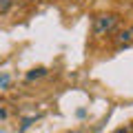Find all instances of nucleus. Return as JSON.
Instances as JSON below:
<instances>
[{"label": "nucleus", "mask_w": 133, "mask_h": 133, "mask_svg": "<svg viewBox=\"0 0 133 133\" xmlns=\"http://www.w3.org/2000/svg\"><path fill=\"white\" fill-rule=\"evenodd\" d=\"M120 22V16L118 14H100L98 18L93 20V36H109V33L115 31Z\"/></svg>", "instance_id": "1"}, {"label": "nucleus", "mask_w": 133, "mask_h": 133, "mask_svg": "<svg viewBox=\"0 0 133 133\" xmlns=\"http://www.w3.org/2000/svg\"><path fill=\"white\" fill-rule=\"evenodd\" d=\"M115 42H118V49H122V47H129V44L133 42V27H127V29H122V31L115 36Z\"/></svg>", "instance_id": "2"}, {"label": "nucleus", "mask_w": 133, "mask_h": 133, "mask_svg": "<svg viewBox=\"0 0 133 133\" xmlns=\"http://www.w3.org/2000/svg\"><path fill=\"white\" fill-rule=\"evenodd\" d=\"M42 76H47V69L38 66V69H33V71H29V73H27V80L31 82V80H38V78H42Z\"/></svg>", "instance_id": "3"}, {"label": "nucleus", "mask_w": 133, "mask_h": 133, "mask_svg": "<svg viewBox=\"0 0 133 133\" xmlns=\"http://www.w3.org/2000/svg\"><path fill=\"white\" fill-rule=\"evenodd\" d=\"M11 5H14V0H0V16L7 14V11L11 9Z\"/></svg>", "instance_id": "4"}, {"label": "nucleus", "mask_w": 133, "mask_h": 133, "mask_svg": "<svg viewBox=\"0 0 133 133\" xmlns=\"http://www.w3.org/2000/svg\"><path fill=\"white\" fill-rule=\"evenodd\" d=\"M7 82H9V78H7V76H2V78H0V84H2V87H7Z\"/></svg>", "instance_id": "5"}, {"label": "nucleus", "mask_w": 133, "mask_h": 133, "mask_svg": "<svg viewBox=\"0 0 133 133\" xmlns=\"http://www.w3.org/2000/svg\"><path fill=\"white\" fill-rule=\"evenodd\" d=\"M115 133H133V129H118Z\"/></svg>", "instance_id": "6"}, {"label": "nucleus", "mask_w": 133, "mask_h": 133, "mask_svg": "<svg viewBox=\"0 0 133 133\" xmlns=\"http://www.w3.org/2000/svg\"><path fill=\"white\" fill-rule=\"evenodd\" d=\"M5 115H7V111L2 109V107H0V120H5Z\"/></svg>", "instance_id": "7"}, {"label": "nucleus", "mask_w": 133, "mask_h": 133, "mask_svg": "<svg viewBox=\"0 0 133 133\" xmlns=\"http://www.w3.org/2000/svg\"><path fill=\"white\" fill-rule=\"evenodd\" d=\"M73 133H82V131H73Z\"/></svg>", "instance_id": "8"}]
</instances>
